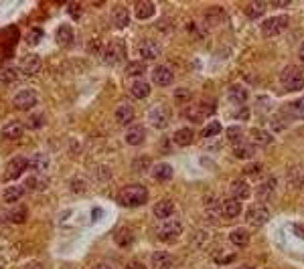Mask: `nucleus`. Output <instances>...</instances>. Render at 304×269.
I'll use <instances>...</instances> for the list:
<instances>
[{
    "label": "nucleus",
    "mask_w": 304,
    "mask_h": 269,
    "mask_svg": "<svg viewBox=\"0 0 304 269\" xmlns=\"http://www.w3.org/2000/svg\"><path fill=\"white\" fill-rule=\"evenodd\" d=\"M233 154H235V158H240V160H250L255 154V146L252 142H237V144H233Z\"/></svg>",
    "instance_id": "aec40b11"
},
{
    "label": "nucleus",
    "mask_w": 304,
    "mask_h": 269,
    "mask_svg": "<svg viewBox=\"0 0 304 269\" xmlns=\"http://www.w3.org/2000/svg\"><path fill=\"white\" fill-rule=\"evenodd\" d=\"M73 29L69 27V25H61L59 29H57V35H55V41H57V45H61V47H69V45L73 43Z\"/></svg>",
    "instance_id": "5701e85b"
},
{
    "label": "nucleus",
    "mask_w": 304,
    "mask_h": 269,
    "mask_svg": "<svg viewBox=\"0 0 304 269\" xmlns=\"http://www.w3.org/2000/svg\"><path fill=\"white\" fill-rule=\"evenodd\" d=\"M185 118L191 120V122H195V124H199V122L203 120V114H201L199 105H197V107H189V109L185 111Z\"/></svg>",
    "instance_id": "49530a36"
},
{
    "label": "nucleus",
    "mask_w": 304,
    "mask_h": 269,
    "mask_svg": "<svg viewBox=\"0 0 304 269\" xmlns=\"http://www.w3.org/2000/svg\"><path fill=\"white\" fill-rule=\"evenodd\" d=\"M49 164H51L49 154H43V152L33 154V158L29 160V166H33V168H35V170H39V172H45V170L49 168Z\"/></svg>",
    "instance_id": "c85d7f7f"
},
{
    "label": "nucleus",
    "mask_w": 304,
    "mask_h": 269,
    "mask_svg": "<svg viewBox=\"0 0 304 269\" xmlns=\"http://www.w3.org/2000/svg\"><path fill=\"white\" fill-rule=\"evenodd\" d=\"M168 122H170V109H168V105L158 103L154 107H150V111H148V124L152 128L164 130L168 126Z\"/></svg>",
    "instance_id": "20e7f679"
},
{
    "label": "nucleus",
    "mask_w": 304,
    "mask_h": 269,
    "mask_svg": "<svg viewBox=\"0 0 304 269\" xmlns=\"http://www.w3.org/2000/svg\"><path fill=\"white\" fill-rule=\"evenodd\" d=\"M235 118L237 120H248L250 118V109L248 107H242L240 111H235Z\"/></svg>",
    "instance_id": "4d7b16f0"
},
{
    "label": "nucleus",
    "mask_w": 304,
    "mask_h": 269,
    "mask_svg": "<svg viewBox=\"0 0 304 269\" xmlns=\"http://www.w3.org/2000/svg\"><path fill=\"white\" fill-rule=\"evenodd\" d=\"M71 188H73V192L81 194V192L88 190V184H85V182L81 180V178H73V180H71Z\"/></svg>",
    "instance_id": "3c124183"
},
{
    "label": "nucleus",
    "mask_w": 304,
    "mask_h": 269,
    "mask_svg": "<svg viewBox=\"0 0 304 269\" xmlns=\"http://www.w3.org/2000/svg\"><path fill=\"white\" fill-rule=\"evenodd\" d=\"M144 138H146V132H144L142 126H134V128H130V130L126 132V142H128L130 146H138V144H142Z\"/></svg>",
    "instance_id": "bb28decb"
},
{
    "label": "nucleus",
    "mask_w": 304,
    "mask_h": 269,
    "mask_svg": "<svg viewBox=\"0 0 304 269\" xmlns=\"http://www.w3.org/2000/svg\"><path fill=\"white\" fill-rule=\"evenodd\" d=\"M100 47H101L100 41H92L90 43V53H100Z\"/></svg>",
    "instance_id": "13d9d810"
},
{
    "label": "nucleus",
    "mask_w": 304,
    "mask_h": 269,
    "mask_svg": "<svg viewBox=\"0 0 304 269\" xmlns=\"http://www.w3.org/2000/svg\"><path fill=\"white\" fill-rule=\"evenodd\" d=\"M128 22H130V12L124 6H118L112 10V25L116 29H126Z\"/></svg>",
    "instance_id": "a878e982"
},
{
    "label": "nucleus",
    "mask_w": 304,
    "mask_h": 269,
    "mask_svg": "<svg viewBox=\"0 0 304 269\" xmlns=\"http://www.w3.org/2000/svg\"><path fill=\"white\" fill-rule=\"evenodd\" d=\"M280 81L286 91H298L304 87V67L300 65H288L280 75Z\"/></svg>",
    "instance_id": "f03ea898"
},
{
    "label": "nucleus",
    "mask_w": 304,
    "mask_h": 269,
    "mask_svg": "<svg viewBox=\"0 0 304 269\" xmlns=\"http://www.w3.org/2000/svg\"><path fill=\"white\" fill-rule=\"evenodd\" d=\"M229 241L235 245V247H248L250 245V233L244 231V229H235V231H231Z\"/></svg>",
    "instance_id": "2f4dec72"
},
{
    "label": "nucleus",
    "mask_w": 304,
    "mask_h": 269,
    "mask_svg": "<svg viewBox=\"0 0 304 269\" xmlns=\"http://www.w3.org/2000/svg\"><path fill=\"white\" fill-rule=\"evenodd\" d=\"M96 269H112V267H110V265H105V263H101V265H98Z\"/></svg>",
    "instance_id": "0e129e2a"
},
{
    "label": "nucleus",
    "mask_w": 304,
    "mask_h": 269,
    "mask_svg": "<svg viewBox=\"0 0 304 269\" xmlns=\"http://www.w3.org/2000/svg\"><path fill=\"white\" fill-rule=\"evenodd\" d=\"M152 178H154L156 182H168L172 178V168L168 164L160 162V164L154 166V170H152Z\"/></svg>",
    "instance_id": "cd10ccee"
},
{
    "label": "nucleus",
    "mask_w": 304,
    "mask_h": 269,
    "mask_svg": "<svg viewBox=\"0 0 304 269\" xmlns=\"http://www.w3.org/2000/svg\"><path fill=\"white\" fill-rule=\"evenodd\" d=\"M237 269H253V267H250V265H242V267H237Z\"/></svg>",
    "instance_id": "69168bd1"
},
{
    "label": "nucleus",
    "mask_w": 304,
    "mask_h": 269,
    "mask_svg": "<svg viewBox=\"0 0 304 269\" xmlns=\"http://www.w3.org/2000/svg\"><path fill=\"white\" fill-rule=\"evenodd\" d=\"M205 20L209 22V25H219V22L225 20V12L221 8H211V10H207Z\"/></svg>",
    "instance_id": "4c0bfd02"
},
{
    "label": "nucleus",
    "mask_w": 304,
    "mask_h": 269,
    "mask_svg": "<svg viewBox=\"0 0 304 269\" xmlns=\"http://www.w3.org/2000/svg\"><path fill=\"white\" fill-rule=\"evenodd\" d=\"M266 10H268V4L262 2V0H253V2L246 4V16H248L250 20H255V18H259V16H264Z\"/></svg>",
    "instance_id": "412c9836"
},
{
    "label": "nucleus",
    "mask_w": 304,
    "mask_h": 269,
    "mask_svg": "<svg viewBox=\"0 0 304 269\" xmlns=\"http://www.w3.org/2000/svg\"><path fill=\"white\" fill-rule=\"evenodd\" d=\"M292 118H298V120H304V97L302 99H296L294 103L288 105Z\"/></svg>",
    "instance_id": "a19ab883"
},
{
    "label": "nucleus",
    "mask_w": 304,
    "mask_h": 269,
    "mask_svg": "<svg viewBox=\"0 0 304 269\" xmlns=\"http://www.w3.org/2000/svg\"><path fill=\"white\" fill-rule=\"evenodd\" d=\"M140 57L144 61H152V59H156L160 55V45L156 41H152V39H146L140 43Z\"/></svg>",
    "instance_id": "f8f14e48"
},
{
    "label": "nucleus",
    "mask_w": 304,
    "mask_h": 269,
    "mask_svg": "<svg viewBox=\"0 0 304 269\" xmlns=\"http://www.w3.org/2000/svg\"><path fill=\"white\" fill-rule=\"evenodd\" d=\"M124 57H126V49H124V43L122 41H114V43H110L103 49V61H105V65H116Z\"/></svg>",
    "instance_id": "0eeeda50"
},
{
    "label": "nucleus",
    "mask_w": 304,
    "mask_h": 269,
    "mask_svg": "<svg viewBox=\"0 0 304 269\" xmlns=\"http://www.w3.org/2000/svg\"><path fill=\"white\" fill-rule=\"evenodd\" d=\"M227 97H229V101L235 103V105H244V103L250 99V91H248L244 85H231L229 91H227Z\"/></svg>",
    "instance_id": "dca6fc26"
},
{
    "label": "nucleus",
    "mask_w": 304,
    "mask_h": 269,
    "mask_svg": "<svg viewBox=\"0 0 304 269\" xmlns=\"http://www.w3.org/2000/svg\"><path fill=\"white\" fill-rule=\"evenodd\" d=\"M235 259V255L233 253H221V255H217V263H219V265H225V263H231Z\"/></svg>",
    "instance_id": "6e6d98bb"
},
{
    "label": "nucleus",
    "mask_w": 304,
    "mask_h": 269,
    "mask_svg": "<svg viewBox=\"0 0 304 269\" xmlns=\"http://www.w3.org/2000/svg\"><path fill=\"white\" fill-rule=\"evenodd\" d=\"M94 176H96L98 182H107V180L112 178V170L107 168V166H101V164H100V166L94 168Z\"/></svg>",
    "instance_id": "ea45409f"
},
{
    "label": "nucleus",
    "mask_w": 304,
    "mask_h": 269,
    "mask_svg": "<svg viewBox=\"0 0 304 269\" xmlns=\"http://www.w3.org/2000/svg\"><path fill=\"white\" fill-rule=\"evenodd\" d=\"M49 184V180L45 176H41V174H35L31 178H27V182H25V188H31V190H45Z\"/></svg>",
    "instance_id": "473e14b6"
},
{
    "label": "nucleus",
    "mask_w": 304,
    "mask_h": 269,
    "mask_svg": "<svg viewBox=\"0 0 304 269\" xmlns=\"http://www.w3.org/2000/svg\"><path fill=\"white\" fill-rule=\"evenodd\" d=\"M262 164L259 162H253V164H248L246 168H244V174L246 176H250V178H259V174H262Z\"/></svg>",
    "instance_id": "c03bdc74"
},
{
    "label": "nucleus",
    "mask_w": 304,
    "mask_h": 269,
    "mask_svg": "<svg viewBox=\"0 0 304 269\" xmlns=\"http://www.w3.org/2000/svg\"><path fill=\"white\" fill-rule=\"evenodd\" d=\"M246 219L252 227H264L270 221V211L264 203H255L246 211Z\"/></svg>",
    "instance_id": "39448f33"
},
{
    "label": "nucleus",
    "mask_w": 304,
    "mask_h": 269,
    "mask_svg": "<svg viewBox=\"0 0 304 269\" xmlns=\"http://www.w3.org/2000/svg\"><path fill=\"white\" fill-rule=\"evenodd\" d=\"M183 233V223L181 221H162V225L156 229V237L160 241H175Z\"/></svg>",
    "instance_id": "423d86ee"
},
{
    "label": "nucleus",
    "mask_w": 304,
    "mask_h": 269,
    "mask_svg": "<svg viewBox=\"0 0 304 269\" xmlns=\"http://www.w3.org/2000/svg\"><path fill=\"white\" fill-rule=\"evenodd\" d=\"M23 194H25V186H8L2 194V198L6 203H18V200L23 198Z\"/></svg>",
    "instance_id": "72a5a7b5"
},
{
    "label": "nucleus",
    "mask_w": 304,
    "mask_h": 269,
    "mask_svg": "<svg viewBox=\"0 0 304 269\" xmlns=\"http://www.w3.org/2000/svg\"><path fill=\"white\" fill-rule=\"evenodd\" d=\"M43 124H45V116H43V114H31L29 120H27V126L31 130H39Z\"/></svg>",
    "instance_id": "a18cd8bd"
},
{
    "label": "nucleus",
    "mask_w": 304,
    "mask_h": 269,
    "mask_svg": "<svg viewBox=\"0 0 304 269\" xmlns=\"http://www.w3.org/2000/svg\"><path fill=\"white\" fill-rule=\"evenodd\" d=\"M114 239H116V243H118V247L126 249V247H130V245L134 243V233L130 231L128 227H122V229L114 235Z\"/></svg>",
    "instance_id": "7c9ffc66"
},
{
    "label": "nucleus",
    "mask_w": 304,
    "mask_h": 269,
    "mask_svg": "<svg viewBox=\"0 0 304 269\" xmlns=\"http://www.w3.org/2000/svg\"><path fill=\"white\" fill-rule=\"evenodd\" d=\"M242 138H244V130L240 126H229L227 128V140L229 142L237 144V142H242Z\"/></svg>",
    "instance_id": "79ce46f5"
},
{
    "label": "nucleus",
    "mask_w": 304,
    "mask_h": 269,
    "mask_svg": "<svg viewBox=\"0 0 304 269\" xmlns=\"http://www.w3.org/2000/svg\"><path fill=\"white\" fill-rule=\"evenodd\" d=\"M150 267L152 269H170L172 267V255L166 251H156L150 257Z\"/></svg>",
    "instance_id": "f3484780"
},
{
    "label": "nucleus",
    "mask_w": 304,
    "mask_h": 269,
    "mask_svg": "<svg viewBox=\"0 0 304 269\" xmlns=\"http://www.w3.org/2000/svg\"><path fill=\"white\" fill-rule=\"evenodd\" d=\"M23 269H43V265H41L39 261H31V263H27Z\"/></svg>",
    "instance_id": "bf43d9fd"
},
{
    "label": "nucleus",
    "mask_w": 304,
    "mask_h": 269,
    "mask_svg": "<svg viewBox=\"0 0 304 269\" xmlns=\"http://www.w3.org/2000/svg\"><path fill=\"white\" fill-rule=\"evenodd\" d=\"M175 203L172 200H168V198H164V200H158V203L154 205V209H152V213H154V217L156 219H162V221H166V219H170L172 215H175Z\"/></svg>",
    "instance_id": "ddd939ff"
},
{
    "label": "nucleus",
    "mask_w": 304,
    "mask_h": 269,
    "mask_svg": "<svg viewBox=\"0 0 304 269\" xmlns=\"http://www.w3.org/2000/svg\"><path fill=\"white\" fill-rule=\"evenodd\" d=\"M27 207H14V209H10L8 211V215H6V219L10 221V223H16V225H20V223H25L27 221Z\"/></svg>",
    "instance_id": "f704fd0d"
},
{
    "label": "nucleus",
    "mask_w": 304,
    "mask_h": 269,
    "mask_svg": "<svg viewBox=\"0 0 304 269\" xmlns=\"http://www.w3.org/2000/svg\"><path fill=\"white\" fill-rule=\"evenodd\" d=\"M252 196V188H250V184L246 182V180H233L231 182V198H235V200H248Z\"/></svg>",
    "instance_id": "4468645a"
},
{
    "label": "nucleus",
    "mask_w": 304,
    "mask_h": 269,
    "mask_svg": "<svg viewBox=\"0 0 304 269\" xmlns=\"http://www.w3.org/2000/svg\"><path fill=\"white\" fill-rule=\"evenodd\" d=\"M292 231H294L298 237H302V239H304V229H302V225H294V229H292Z\"/></svg>",
    "instance_id": "680f3d73"
},
{
    "label": "nucleus",
    "mask_w": 304,
    "mask_h": 269,
    "mask_svg": "<svg viewBox=\"0 0 304 269\" xmlns=\"http://www.w3.org/2000/svg\"><path fill=\"white\" fill-rule=\"evenodd\" d=\"M219 132H221V124H219V122H211V124H207V126L201 130V136H203V138H211V136H217Z\"/></svg>",
    "instance_id": "37998d69"
},
{
    "label": "nucleus",
    "mask_w": 304,
    "mask_h": 269,
    "mask_svg": "<svg viewBox=\"0 0 304 269\" xmlns=\"http://www.w3.org/2000/svg\"><path fill=\"white\" fill-rule=\"evenodd\" d=\"M152 81H154L158 87H168L172 81H175V73L170 71V67L158 65L156 69L152 71Z\"/></svg>",
    "instance_id": "9b49d317"
},
{
    "label": "nucleus",
    "mask_w": 304,
    "mask_h": 269,
    "mask_svg": "<svg viewBox=\"0 0 304 269\" xmlns=\"http://www.w3.org/2000/svg\"><path fill=\"white\" fill-rule=\"evenodd\" d=\"M221 215L225 219H235V217H240L242 215V203L240 200H235V198H227L221 203Z\"/></svg>",
    "instance_id": "a211bd4d"
},
{
    "label": "nucleus",
    "mask_w": 304,
    "mask_h": 269,
    "mask_svg": "<svg viewBox=\"0 0 304 269\" xmlns=\"http://www.w3.org/2000/svg\"><path fill=\"white\" fill-rule=\"evenodd\" d=\"M154 10L156 8L150 0H140V2H136V6H134V16L138 20H148V18L154 16Z\"/></svg>",
    "instance_id": "6ab92c4d"
},
{
    "label": "nucleus",
    "mask_w": 304,
    "mask_h": 269,
    "mask_svg": "<svg viewBox=\"0 0 304 269\" xmlns=\"http://www.w3.org/2000/svg\"><path fill=\"white\" fill-rule=\"evenodd\" d=\"M37 101H39V95L33 91V89H23V91H18V93L14 95V105H16V109H23V111L33 109V107L37 105Z\"/></svg>",
    "instance_id": "6e6552de"
},
{
    "label": "nucleus",
    "mask_w": 304,
    "mask_h": 269,
    "mask_svg": "<svg viewBox=\"0 0 304 269\" xmlns=\"http://www.w3.org/2000/svg\"><path fill=\"white\" fill-rule=\"evenodd\" d=\"M205 207H207V211H213V213H217L221 207H219V200H217V196L215 194H207L205 196Z\"/></svg>",
    "instance_id": "8fccbe9b"
},
{
    "label": "nucleus",
    "mask_w": 304,
    "mask_h": 269,
    "mask_svg": "<svg viewBox=\"0 0 304 269\" xmlns=\"http://www.w3.org/2000/svg\"><path fill=\"white\" fill-rule=\"evenodd\" d=\"M144 71H146V63L144 61H132L126 67V75H132V77H138Z\"/></svg>",
    "instance_id": "58836bf2"
},
{
    "label": "nucleus",
    "mask_w": 304,
    "mask_h": 269,
    "mask_svg": "<svg viewBox=\"0 0 304 269\" xmlns=\"http://www.w3.org/2000/svg\"><path fill=\"white\" fill-rule=\"evenodd\" d=\"M16 77H18V73H16V69L14 67H2L0 69V83H4V85H10V83H14L16 81Z\"/></svg>",
    "instance_id": "c9c22d12"
},
{
    "label": "nucleus",
    "mask_w": 304,
    "mask_h": 269,
    "mask_svg": "<svg viewBox=\"0 0 304 269\" xmlns=\"http://www.w3.org/2000/svg\"><path fill=\"white\" fill-rule=\"evenodd\" d=\"M193 138H195V134H193L191 128H179L175 134H172V142H175L177 146H181V148L191 146Z\"/></svg>",
    "instance_id": "4be33fe9"
},
{
    "label": "nucleus",
    "mask_w": 304,
    "mask_h": 269,
    "mask_svg": "<svg viewBox=\"0 0 304 269\" xmlns=\"http://www.w3.org/2000/svg\"><path fill=\"white\" fill-rule=\"evenodd\" d=\"M191 97H193V93L189 91V89H177V91H175V101L177 103H189L191 101Z\"/></svg>",
    "instance_id": "09e8293b"
},
{
    "label": "nucleus",
    "mask_w": 304,
    "mask_h": 269,
    "mask_svg": "<svg viewBox=\"0 0 304 269\" xmlns=\"http://www.w3.org/2000/svg\"><path fill=\"white\" fill-rule=\"evenodd\" d=\"M0 225H2V217H0Z\"/></svg>",
    "instance_id": "338daca9"
},
{
    "label": "nucleus",
    "mask_w": 304,
    "mask_h": 269,
    "mask_svg": "<svg viewBox=\"0 0 304 269\" xmlns=\"http://www.w3.org/2000/svg\"><path fill=\"white\" fill-rule=\"evenodd\" d=\"M298 57H300V61L304 63V41H302V45H300V49H298Z\"/></svg>",
    "instance_id": "e2e57ef3"
},
{
    "label": "nucleus",
    "mask_w": 304,
    "mask_h": 269,
    "mask_svg": "<svg viewBox=\"0 0 304 269\" xmlns=\"http://www.w3.org/2000/svg\"><path fill=\"white\" fill-rule=\"evenodd\" d=\"M29 166V160L23 158V156H16V158H12L6 166V172H4V180H16L18 176H23V172L27 170Z\"/></svg>",
    "instance_id": "1a4fd4ad"
},
{
    "label": "nucleus",
    "mask_w": 304,
    "mask_h": 269,
    "mask_svg": "<svg viewBox=\"0 0 304 269\" xmlns=\"http://www.w3.org/2000/svg\"><path fill=\"white\" fill-rule=\"evenodd\" d=\"M252 140H253V144L268 146L272 142V136H270L266 130H252Z\"/></svg>",
    "instance_id": "e433bc0d"
},
{
    "label": "nucleus",
    "mask_w": 304,
    "mask_h": 269,
    "mask_svg": "<svg viewBox=\"0 0 304 269\" xmlns=\"http://www.w3.org/2000/svg\"><path fill=\"white\" fill-rule=\"evenodd\" d=\"M130 93H132V97H136V99L148 97L150 95V83L148 81H142V79L134 81L132 87H130Z\"/></svg>",
    "instance_id": "c756f323"
},
{
    "label": "nucleus",
    "mask_w": 304,
    "mask_h": 269,
    "mask_svg": "<svg viewBox=\"0 0 304 269\" xmlns=\"http://www.w3.org/2000/svg\"><path fill=\"white\" fill-rule=\"evenodd\" d=\"M23 124H20L18 120H12V122H8L4 128H2V136L6 138V140H16V138H20L23 136Z\"/></svg>",
    "instance_id": "393cba45"
},
{
    "label": "nucleus",
    "mask_w": 304,
    "mask_h": 269,
    "mask_svg": "<svg viewBox=\"0 0 304 269\" xmlns=\"http://www.w3.org/2000/svg\"><path fill=\"white\" fill-rule=\"evenodd\" d=\"M67 10H69V14H71L75 20H79V18H81V6H79L77 2H71V4H67Z\"/></svg>",
    "instance_id": "864d4df0"
},
{
    "label": "nucleus",
    "mask_w": 304,
    "mask_h": 269,
    "mask_svg": "<svg viewBox=\"0 0 304 269\" xmlns=\"http://www.w3.org/2000/svg\"><path fill=\"white\" fill-rule=\"evenodd\" d=\"M41 65H43L41 57L35 55V53H31V55H27V57L20 59L18 69H20V73H25V75H35V73H39Z\"/></svg>",
    "instance_id": "9d476101"
},
{
    "label": "nucleus",
    "mask_w": 304,
    "mask_h": 269,
    "mask_svg": "<svg viewBox=\"0 0 304 269\" xmlns=\"http://www.w3.org/2000/svg\"><path fill=\"white\" fill-rule=\"evenodd\" d=\"M290 25V18L288 14H276V16H270L262 22V35L264 37H278L282 35Z\"/></svg>",
    "instance_id": "7ed1b4c3"
},
{
    "label": "nucleus",
    "mask_w": 304,
    "mask_h": 269,
    "mask_svg": "<svg viewBox=\"0 0 304 269\" xmlns=\"http://www.w3.org/2000/svg\"><path fill=\"white\" fill-rule=\"evenodd\" d=\"M274 192H276V178L274 176H268L266 180H262L257 184V198L262 200H270L272 196H274Z\"/></svg>",
    "instance_id": "2eb2a0df"
},
{
    "label": "nucleus",
    "mask_w": 304,
    "mask_h": 269,
    "mask_svg": "<svg viewBox=\"0 0 304 269\" xmlns=\"http://www.w3.org/2000/svg\"><path fill=\"white\" fill-rule=\"evenodd\" d=\"M114 118H116V122H118L120 126H128L130 122L134 120V109L130 107L128 103H124V105H120V107L114 111Z\"/></svg>",
    "instance_id": "b1692460"
},
{
    "label": "nucleus",
    "mask_w": 304,
    "mask_h": 269,
    "mask_svg": "<svg viewBox=\"0 0 304 269\" xmlns=\"http://www.w3.org/2000/svg\"><path fill=\"white\" fill-rule=\"evenodd\" d=\"M150 166V158H148V156H140V158H136V162H134V168L136 170H146Z\"/></svg>",
    "instance_id": "603ef678"
},
{
    "label": "nucleus",
    "mask_w": 304,
    "mask_h": 269,
    "mask_svg": "<svg viewBox=\"0 0 304 269\" xmlns=\"http://www.w3.org/2000/svg\"><path fill=\"white\" fill-rule=\"evenodd\" d=\"M41 37H43V31L41 29H33L31 35L27 37V41H29V45H37L41 41Z\"/></svg>",
    "instance_id": "5fc2aeb1"
},
{
    "label": "nucleus",
    "mask_w": 304,
    "mask_h": 269,
    "mask_svg": "<svg viewBox=\"0 0 304 269\" xmlns=\"http://www.w3.org/2000/svg\"><path fill=\"white\" fill-rule=\"evenodd\" d=\"M126 269H146L142 263H138V261H132V263H128V267Z\"/></svg>",
    "instance_id": "052dcab7"
},
{
    "label": "nucleus",
    "mask_w": 304,
    "mask_h": 269,
    "mask_svg": "<svg viewBox=\"0 0 304 269\" xmlns=\"http://www.w3.org/2000/svg\"><path fill=\"white\" fill-rule=\"evenodd\" d=\"M288 182H290V184H294V186H302V184H304V174H302V170H300V168H294V170L290 172Z\"/></svg>",
    "instance_id": "de8ad7c7"
},
{
    "label": "nucleus",
    "mask_w": 304,
    "mask_h": 269,
    "mask_svg": "<svg viewBox=\"0 0 304 269\" xmlns=\"http://www.w3.org/2000/svg\"><path fill=\"white\" fill-rule=\"evenodd\" d=\"M146 200H148V190L142 184H130V186L122 188L120 194H118V203L122 207H128V209L142 207Z\"/></svg>",
    "instance_id": "f257e3e1"
}]
</instances>
